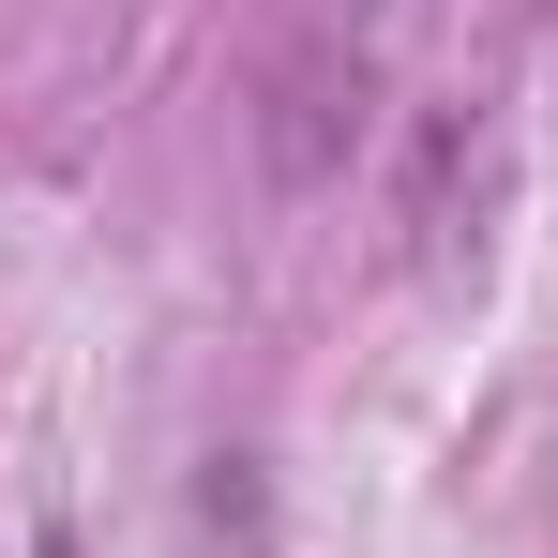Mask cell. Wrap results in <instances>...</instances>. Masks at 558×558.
Listing matches in <instances>:
<instances>
[{"label": "cell", "mask_w": 558, "mask_h": 558, "mask_svg": "<svg viewBox=\"0 0 558 558\" xmlns=\"http://www.w3.org/2000/svg\"><path fill=\"white\" fill-rule=\"evenodd\" d=\"M31 558H76V544H61V529H31Z\"/></svg>", "instance_id": "cell-1"}]
</instances>
